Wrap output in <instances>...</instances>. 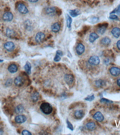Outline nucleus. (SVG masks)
Segmentation results:
<instances>
[{"label":"nucleus","instance_id":"f257e3e1","mask_svg":"<svg viewBox=\"0 0 120 135\" xmlns=\"http://www.w3.org/2000/svg\"><path fill=\"white\" fill-rule=\"evenodd\" d=\"M40 109L44 114L46 115L50 114L52 111L51 105L49 103L44 102L42 103L40 107Z\"/></svg>","mask_w":120,"mask_h":135},{"label":"nucleus","instance_id":"f03ea898","mask_svg":"<svg viewBox=\"0 0 120 135\" xmlns=\"http://www.w3.org/2000/svg\"><path fill=\"white\" fill-rule=\"evenodd\" d=\"M100 62V59L98 57L96 56H93L91 57L88 60L89 64L91 65H97L99 64Z\"/></svg>","mask_w":120,"mask_h":135},{"label":"nucleus","instance_id":"7ed1b4c3","mask_svg":"<svg viewBox=\"0 0 120 135\" xmlns=\"http://www.w3.org/2000/svg\"><path fill=\"white\" fill-rule=\"evenodd\" d=\"M4 47L5 49L8 51H11L14 50L15 48V45L12 42H6L4 45Z\"/></svg>","mask_w":120,"mask_h":135},{"label":"nucleus","instance_id":"20e7f679","mask_svg":"<svg viewBox=\"0 0 120 135\" xmlns=\"http://www.w3.org/2000/svg\"><path fill=\"white\" fill-rule=\"evenodd\" d=\"M18 9L21 14H26L28 12V10L26 6L23 3H20L18 6Z\"/></svg>","mask_w":120,"mask_h":135},{"label":"nucleus","instance_id":"39448f33","mask_svg":"<svg viewBox=\"0 0 120 135\" xmlns=\"http://www.w3.org/2000/svg\"><path fill=\"white\" fill-rule=\"evenodd\" d=\"M45 38L44 33L42 32H39L37 34L35 37V40L37 43H40L42 42Z\"/></svg>","mask_w":120,"mask_h":135},{"label":"nucleus","instance_id":"423d86ee","mask_svg":"<svg viewBox=\"0 0 120 135\" xmlns=\"http://www.w3.org/2000/svg\"><path fill=\"white\" fill-rule=\"evenodd\" d=\"M110 72L112 75L117 76L120 74V69L116 67H112L110 69Z\"/></svg>","mask_w":120,"mask_h":135},{"label":"nucleus","instance_id":"0eeeda50","mask_svg":"<svg viewBox=\"0 0 120 135\" xmlns=\"http://www.w3.org/2000/svg\"><path fill=\"white\" fill-rule=\"evenodd\" d=\"M85 50V47L81 43H79L77 45L76 48L77 53L78 55L82 54Z\"/></svg>","mask_w":120,"mask_h":135},{"label":"nucleus","instance_id":"6e6552de","mask_svg":"<svg viewBox=\"0 0 120 135\" xmlns=\"http://www.w3.org/2000/svg\"><path fill=\"white\" fill-rule=\"evenodd\" d=\"M64 79L67 84L71 85L74 82V77L72 75L66 74L64 76Z\"/></svg>","mask_w":120,"mask_h":135},{"label":"nucleus","instance_id":"1a4fd4ad","mask_svg":"<svg viewBox=\"0 0 120 135\" xmlns=\"http://www.w3.org/2000/svg\"><path fill=\"white\" fill-rule=\"evenodd\" d=\"M93 117L94 119L99 122L102 121L104 119L103 114L100 112H96L93 116Z\"/></svg>","mask_w":120,"mask_h":135},{"label":"nucleus","instance_id":"9d476101","mask_svg":"<svg viewBox=\"0 0 120 135\" xmlns=\"http://www.w3.org/2000/svg\"><path fill=\"white\" fill-rule=\"evenodd\" d=\"M13 19V14L10 12H6L4 14L3 16V19L5 21H11Z\"/></svg>","mask_w":120,"mask_h":135},{"label":"nucleus","instance_id":"9b49d317","mask_svg":"<svg viewBox=\"0 0 120 135\" xmlns=\"http://www.w3.org/2000/svg\"><path fill=\"white\" fill-rule=\"evenodd\" d=\"M24 79L21 76H18L16 77L14 80V83L16 86H21L24 84Z\"/></svg>","mask_w":120,"mask_h":135},{"label":"nucleus","instance_id":"f8f14e48","mask_svg":"<svg viewBox=\"0 0 120 135\" xmlns=\"http://www.w3.org/2000/svg\"><path fill=\"white\" fill-rule=\"evenodd\" d=\"M56 9L55 7H49L45 9V12L46 14L51 16L54 15L56 13Z\"/></svg>","mask_w":120,"mask_h":135},{"label":"nucleus","instance_id":"ddd939ff","mask_svg":"<svg viewBox=\"0 0 120 135\" xmlns=\"http://www.w3.org/2000/svg\"><path fill=\"white\" fill-rule=\"evenodd\" d=\"M27 120L26 117L24 115H20L17 116L15 118V121L18 123H23L24 122Z\"/></svg>","mask_w":120,"mask_h":135},{"label":"nucleus","instance_id":"4468645a","mask_svg":"<svg viewBox=\"0 0 120 135\" xmlns=\"http://www.w3.org/2000/svg\"><path fill=\"white\" fill-rule=\"evenodd\" d=\"M84 111L82 110H77L74 113V116L77 119H82L84 116Z\"/></svg>","mask_w":120,"mask_h":135},{"label":"nucleus","instance_id":"2eb2a0df","mask_svg":"<svg viewBox=\"0 0 120 135\" xmlns=\"http://www.w3.org/2000/svg\"><path fill=\"white\" fill-rule=\"evenodd\" d=\"M111 33L116 38L119 37L120 36V29L117 27L113 28L111 31Z\"/></svg>","mask_w":120,"mask_h":135},{"label":"nucleus","instance_id":"dca6fc26","mask_svg":"<svg viewBox=\"0 0 120 135\" xmlns=\"http://www.w3.org/2000/svg\"><path fill=\"white\" fill-rule=\"evenodd\" d=\"M60 24L58 23H55L51 26V30L53 33H57L60 31Z\"/></svg>","mask_w":120,"mask_h":135},{"label":"nucleus","instance_id":"f3484780","mask_svg":"<svg viewBox=\"0 0 120 135\" xmlns=\"http://www.w3.org/2000/svg\"><path fill=\"white\" fill-rule=\"evenodd\" d=\"M69 12L70 16L73 17H76L78 15H80L81 14L80 11L77 9L69 10Z\"/></svg>","mask_w":120,"mask_h":135},{"label":"nucleus","instance_id":"a211bd4d","mask_svg":"<svg viewBox=\"0 0 120 135\" xmlns=\"http://www.w3.org/2000/svg\"><path fill=\"white\" fill-rule=\"evenodd\" d=\"M99 36L94 33H91L89 36V41L91 43H93L98 38Z\"/></svg>","mask_w":120,"mask_h":135},{"label":"nucleus","instance_id":"6ab92c4d","mask_svg":"<svg viewBox=\"0 0 120 135\" xmlns=\"http://www.w3.org/2000/svg\"><path fill=\"white\" fill-rule=\"evenodd\" d=\"M101 43L104 46H108L111 42V40L109 37H105L103 38L101 41Z\"/></svg>","mask_w":120,"mask_h":135},{"label":"nucleus","instance_id":"aec40b11","mask_svg":"<svg viewBox=\"0 0 120 135\" xmlns=\"http://www.w3.org/2000/svg\"><path fill=\"white\" fill-rule=\"evenodd\" d=\"M18 67L17 66L14 64L10 65L8 67V70L11 73H14L17 71Z\"/></svg>","mask_w":120,"mask_h":135},{"label":"nucleus","instance_id":"412c9836","mask_svg":"<svg viewBox=\"0 0 120 135\" xmlns=\"http://www.w3.org/2000/svg\"><path fill=\"white\" fill-rule=\"evenodd\" d=\"M6 35L9 38H13L15 37V32L13 30L8 28L6 30Z\"/></svg>","mask_w":120,"mask_h":135},{"label":"nucleus","instance_id":"4be33fe9","mask_svg":"<svg viewBox=\"0 0 120 135\" xmlns=\"http://www.w3.org/2000/svg\"><path fill=\"white\" fill-rule=\"evenodd\" d=\"M24 69L26 73L28 75L31 73V65L29 62H26L24 66Z\"/></svg>","mask_w":120,"mask_h":135},{"label":"nucleus","instance_id":"5701e85b","mask_svg":"<svg viewBox=\"0 0 120 135\" xmlns=\"http://www.w3.org/2000/svg\"><path fill=\"white\" fill-rule=\"evenodd\" d=\"M39 97V94L37 92H35L32 94L31 98L33 102H36L38 100Z\"/></svg>","mask_w":120,"mask_h":135},{"label":"nucleus","instance_id":"b1692460","mask_svg":"<svg viewBox=\"0 0 120 135\" xmlns=\"http://www.w3.org/2000/svg\"><path fill=\"white\" fill-rule=\"evenodd\" d=\"M24 107L21 105H19L15 109V112L17 114H20L23 112L24 111Z\"/></svg>","mask_w":120,"mask_h":135},{"label":"nucleus","instance_id":"393cba45","mask_svg":"<svg viewBox=\"0 0 120 135\" xmlns=\"http://www.w3.org/2000/svg\"><path fill=\"white\" fill-rule=\"evenodd\" d=\"M86 126L88 130H92L96 127V125L95 123L93 122H89L86 124Z\"/></svg>","mask_w":120,"mask_h":135},{"label":"nucleus","instance_id":"a878e982","mask_svg":"<svg viewBox=\"0 0 120 135\" xmlns=\"http://www.w3.org/2000/svg\"><path fill=\"white\" fill-rule=\"evenodd\" d=\"M106 29V28L105 26H101L97 29V32L99 34L102 35L105 33Z\"/></svg>","mask_w":120,"mask_h":135},{"label":"nucleus","instance_id":"bb28decb","mask_svg":"<svg viewBox=\"0 0 120 135\" xmlns=\"http://www.w3.org/2000/svg\"><path fill=\"white\" fill-rule=\"evenodd\" d=\"M67 19L66 20V22H67V27H68L69 29H70L71 27V25L72 19V18L69 15L67 14V19Z\"/></svg>","mask_w":120,"mask_h":135},{"label":"nucleus","instance_id":"cd10ccee","mask_svg":"<svg viewBox=\"0 0 120 135\" xmlns=\"http://www.w3.org/2000/svg\"><path fill=\"white\" fill-rule=\"evenodd\" d=\"M96 84L98 87H101L104 86V82L102 80H98L96 82Z\"/></svg>","mask_w":120,"mask_h":135},{"label":"nucleus","instance_id":"c85d7f7f","mask_svg":"<svg viewBox=\"0 0 120 135\" xmlns=\"http://www.w3.org/2000/svg\"><path fill=\"white\" fill-rule=\"evenodd\" d=\"M94 95L93 94L90 96H88V97H86L85 98V100L88 101H91L94 100Z\"/></svg>","mask_w":120,"mask_h":135},{"label":"nucleus","instance_id":"c756f323","mask_svg":"<svg viewBox=\"0 0 120 135\" xmlns=\"http://www.w3.org/2000/svg\"><path fill=\"white\" fill-rule=\"evenodd\" d=\"M101 102H105L106 103H112L113 102L112 101L110 100H108V99H106L105 98H102L101 99V100H100Z\"/></svg>","mask_w":120,"mask_h":135},{"label":"nucleus","instance_id":"7c9ffc66","mask_svg":"<svg viewBox=\"0 0 120 135\" xmlns=\"http://www.w3.org/2000/svg\"><path fill=\"white\" fill-rule=\"evenodd\" d=\"M66 123H67V125H68V127L69 129H70L71 130H74V127H73V125L68 120H67Z\"/></svg>","mask_w":120,"mask_h":135},{"label":"nucleus","instance_id":"2f4dec72","mask_svg":"<svg viewBox=\"0 0 120 135\" xmlns=\"http://www.w3.org/2000/svg\"><path fill=\"white\" fill-rule=\"evenodd\" d=\"M61 58L59 55H56L54 58V61L55 62H58L60 60Z\"/></svg>","mask_w":120,"mask_h":135},{"label":"nucleus","instance_id":"473e14b6","mask_svg":"<svg viewBox=\"0 0 120 135\" xmlns=\"http://www.w3.org/2000/svg\"><path fill=\"white\" fill-rule=\"evenodd\" d=\"M22 134L23 135H32V134L29 131L26 130H24L22 132Z\"/></svg>","mask_w":120,"mask_h":135},{"label":"nucleus","instance_id":"72a5a7b5","mask_svg":"<svg viewBox=\"0 0 120 135\" xmlns=\"http://www.w3.org/2000/svg\"><path fill=\"white\" fill-rule=\"evenodd\" d=\"M12 83V81L11 79H8L6 83V85L8 86H10L11 85Z\"/></svg>","mask_w":120,"mask_h":135},{"label":"nucleus","instance_id":"f704fd0d","mask_svg":"<svg viewBox=\"0 0 120 135\" xmlns=\"http://www.w3.org/2000/svg\"><path fill=\"white\" fill-rule=\"evenodd\" d=\"M57 54L56 55H59V56H62L63 55V52L60 50H58L57 51Z\"/></svg>","mask_w":120,"mask_h":135},{"label":"nucleus","instance_id":"c9c22d12","mask_svg":"<svg viewBox=\"0 0 120 135\" xmlns=\"http://www.w3.org/2000/svg\"><path fill=\"white\" fill-rule=\"evenodd\" d=\"M110 18L111 19H117L118 17L116 15H114V14H112V15H111V16H110Z\"/></svg>","mask_w":120,"mask_h":135},{"label":"nucleus","instance_id":"e433bc0d","mask_svg":"<svg viewBox=\"0 0 120 135\" xmlns=\"http://www.w3.org/2000/svg\"><path fill=\"white\" fill-rule=\"evenodd\" d=\"M117 46L119 50H120V40H119V41L117 42Z\"/></svg>","mask_w":120,"mask_h":135},{"label":"nucleus","instance_id":"4c0bfd02","mask_svg":"<svg viewBox=\"0 0 120 135\" xmlns=\"http://www.w3.org/2000/svg\"><path fill=\"white\" fill-rule=\"evenodd\" d=\"M109 59H106L104 61V62L105 64H106V65H107V64H109Z\"/></svg>","mask_w":120,"mask_h":135},{"label":"nucleus","instance_id":"58836bf2","mask_svg":"<svg viewBox=\"0 0 120 135\" xmlns=\"http://www.w3.org/2000/svg\"><path fill=\"white\" fill-rule=\"evenodd\" d=\"M39 0H28L29 2L32 3H36L37 1H38Z\"/></svg>","mask_w":120,"mask_h":135},{"label":"nucleus","instance_id":"ea45409f","mask_svg":"<svg viewBox=\"0 0 120 135\" xmlns=\"http://www.w3.org/2000/svg\"><path fill=\"white\" fill-rule=\"evenodd\" d=\"M97 20H98V19L97 18H93L92 19V21L93 22H97Z\"/></svg>","mask_w":120,"mask_h":135},{"label":"nucleus","instance_id":"a19ab883","mask_svg":"<svg viewBox=\"0 0 120 135\" xmlns=\"http://www.w3.org/2000/svg\"><path fill=\"white\" fill-rule=\"evenodd\" d=\"M117 83L118 85L120 87V79L117 80Z\"/></svg>","mask_w":120,"mask_h":135},{"label":"nucleus","instance_id":"79ce46f5","mask_svg":"<svg viewBox=\"0 0 120 135\" xmlns=\"http://www.w3.org/2000/svg\"><path fill=\"white\" fill-rule=\"evenodd\" d=\"M3 130L1 128H0V135H3Z\"/></svg>","mask_w":120,"mask_h":135},{"label":"nucleus","instance_id":"37998d69","mask_svg":"<svg viewBox=\"0 0 120 135\" xmlns=\"http://www.w3.org/2000/svg\"><path fill=\"white\" fill-rule=\"evenodd\" d=\"M3 60H0V63L3 62Z\"/></svg>","mask_w":120,"mask_h":135}]
</instances>
